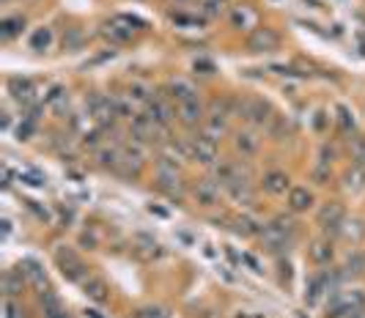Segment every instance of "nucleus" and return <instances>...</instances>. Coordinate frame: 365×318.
Masks as SVG:
<instances>
[{"mask_svg":"<svg viewBox=\"0 0 365 318\" xmlns=\"http://www.w3.org/2000/svg\"><path fill=\"white\" fill-rule=\"evenodd\" d=\"M52 258H55V267L61 269V274H63L66 280H72V283H83V280L91 277L86 261L80 258V253H77L75 247H69V244H58V247L52 250Z\"/></svg>","mask_w":365,"mask_h":318,"instance_id":"f257e3e1","label":"nucleus"},{"mask_svg":"<svg viewBox=\"0 0 365 318\" xmlns=\"http://www.w3.org/2000/svg\"><path fill=\"white\" fill-rule=\"evenodd\" d=\"M239 113H242V118H244L253 129H264V127H270L272 118H274L270 102L261 99V96H250V99H244L242 107H239Z\"/></svg>","mask_w":365,"mask_h":318,"instance_id":"f03ea898","label":"nucleus"},{"mask_svg":"<svg viewBox=\"0 0 365 318\" xmlns=\"http://www.w3.org/2000/svg\"><path fill=\"white\" fill-rule=\"evenodd\" d=\"M346 223V209H343V203L341 200H329V203H324L319 209V214H316V225L324 230V236H329V239H335V236H341V228Z\"/></svg>","mask_w":365,"mask_h":318,"instance_id":"7ed1b4c3","label":"nucleus"},{"mask_svg":"<svg viewBox=\"0 0 365 318\" xmlns=\"http://www.w3.org/2000/svg\"><path fill=\"white\" fill-rule=\"evenodd\" d=\"M187 145H189V159L198 162V165H217V143L212 137H206L203 132H192L187 137Z\"/></svg>","mask_w":365,"mask_h":318,"instance_id":"20e7f679","label":"nucleus"},{"mask_svg":"<svg viewBox=\"0 0 365 318\" xmlns=\"http://www.w3.org/2000/svg\"><path fill=\"white\" fill-rule=\"evenodd\" d=\"M88 116L96 124V129L107 132L110 127H116V110H113V99L110 96H102V93H91L88 96Z\"/></svg>","mask_w":365,"mask_h":318,"instance_id":"39448f33","label":"nucleus"},{"mask_svg":"<svg viewBox=\"0 0 365 318\" xmlns=\"http://www.w3.org/2000/svg\"><path fill=\"white\" fill-rule=\"evenodd\" d=\"M258 239H261V247H264L267 253L277 255V258H283V253H288V250H291V244H294V236H291V233H286V230H280L274 223H267L264 230L258 233Z\"/></svg>","mask_w":365,"mask_h":318,"instance_id":"423d86ee","label":"nucleus"},{"mask_svg":"<svg viewBox=\"0 0 365 318\" xmlns=\"http://www.w3.org/2000/svg\"><path fill=\"white\" fill-rule=\"evenodd\" d=\"M247 49L256 52V55H270V52H277L280 49V33L274 28H253L250 36H247Z\"/></svg>","mask_w":365,"mask_h":318,"instance_id":"0eeeda50","label":"nucleus"},{"mask_svg":"<svg viewBox=\"0 0 365 318\" xmlns=\"http://www.w3.org/2000/svg\"><path fill=\"white\" fill-rule=\"evenodd\" d=\"M189 195H192V200H195L201 209H212V206H220L223 184L217 182V179H201V182L192 184Z\"/></svg>","mask_w":365,"mask_h":318,"instance_id":"6e6552de","label":"nucleus"},{"mask_svg":"<svg viewBox=\"0 0 365 318\" xmlns=\"http://www.w3.org/2000/svg\"><path fill=\"white\" fill-rule=\"evenodd\" d=\"M6 91H8V96H11L14 102H20L25 110H28L31 104H36V83H33L31 77H20V74L8 77V80H6Z\"/></svg>","mask_w":365,"mask_h":318,"instance_id":"1a4fd4ad","label":"nucleus"},{"mask_svg":"<svg viewBox=\"0 0 365 318\" xmlns=\"http://www.w3.org/2000/svg\"><path fill=\"white\" fill-rule=\"evenodd\" d=\"M176 121L187 129H198L206 121V107L201 104V99L182 102V104H176Z\"/></svg>","mask_w":365,"mask_h":318,"instance_id":"9d476101","label":"nucleus"},{"mask_svg":"<svg viewBox=\"0 0 365 318\" xmlns=\"http://www.w3.org/2000/svg\"><path fill=\"white\" fill-rule=\"evenodd\" d=\"M17 269H20V272H22V277L28 280V288H33L36 294H45V291H49V283H47L45 267H42L36 258H22Z\"/></svg>","mask_w":365,"mask_h":318,"instance_id":"9b49d317","label":"nucleus"},{"mask_svg":"<svg viewBox=\"0 0 365 318\" xmlns=\"http://www.w3.org/2000/svg\"><path fill=\"white\" fill-rule=\"evenodd\" d=\"M146 116H148L157 127H171V121L176 118V107H173L171 99L162 93V96H154V99L146 104Z\"/></svg>","mask_w":365,"mask_h":318,"instance_id":"f8f14e48","label":"nucleus"},{"mask_svg":"<svg viewBox=\"0 0 365 318\" xmlns=\"http://www.w3.org/2000/svg\"><path fill=\"white\" fill-rule=\"evenodd\" d=\"M308 258H311V264L313 267H329L332 261H335V241L329 239V236H319V239H313L311 244H308Z\"/></svg>","mask_w":365,"mask_h":318,"instance_id":"ddd939ff","label":"nucleus"},{"mask_svg":"<svg viewBox=\"0 0 365 318\" xmlns=\"http://www.w3.org/2000/svg\"><path fill=\"white\" fill-rule=\"evenodd\" d=\"M261 189L272 198H280V195H288L291 192V179L286 170H267L261 176Z\"/></svg>","mask_w":365,"mask_h":318,"instance_id":"4468645a","label":"nucleus"},{"mask_svg":"<svg viewBox=\"0 0 365 318\" xmlns=\"http://www.w3.org/2000/svg\"><path fill=\"white\" fill-rule=\"evenodd\" d=\"M165 96L171 102L182 104V102H189V99H198V88H195V83H189L184 77H171L168 86H165Z\"/></svg>","mask_w":365,"mask_h":318,"instance_id":"2eb2a0df","label":"nucleus"},{"mask_svg":"<svg viewBox=\"0 0 365 318\" xmlns=\"http://www.w3.org/2000/svg\"><path fill=\"white\" fill-rule=\"evenodd\" d=\"M39 313H42V318H72V313L63 305V299L58 294H52V291L39 294Z\"/></svg>","mask_w":365,"mask_h":318,"instance_id":"dca6fc26","label":"nucleus"},{"mask_svg":"<svg viewBox=\"0 0 365 318\" xmlns=\"http://www.w3.org/2000/svg\"><path fill=\"white\" fill-rule=\"evenodd\" d=\"M233 148L244 159H253L258 154V148H261V137L256 135V129H242V132L233 135Z\"/></svg>","mask_w":365,"mask_h":318,"instance_id":"f3484780","label":"nucleus"},{"mask_svg":"<svg viewBox=\"0 0 365 318\" xmlns=\"http://www.w3.org/2000/svg\"><path fill=\"white\" fill-rule=\"evenodd\" d=\"M313 203H316V198H313V192L308 186H291V192L286 195V206L294 214H302V212L313 209Z\"/></svg>","mask_w":365,"mask_h":318,"instance_id":"a211bd4d","label":"nucleus"},{"mask_svg":"<svg viewBox=\"0 0 365 318\" xmlns=\"http://www.w3.org/2000/svg\"><path fill=\"white\" fill-rule=\"evenodd\" d=\"M0 285H3V296H6V299H17V296L25 294L28 280L22 277L20 269H6V272H3V280H0Z\"/></svg>","mask_w":365,"mask_h":318,"instance_id":"6ab92c4d","label":"nucleus"},{"mask_svg":"<svg viewBox=\"0 0 365 318\" xmlns=\"http://www.w3.org/2000/svg\"><path fill=\"white\" fill-rule=\"evenodd\" d=\"M93 165L102 170H116L121 165V148L118 145H99L93 151Z\"/></svg>","mask_w":365,"mask_h":318,"instance_id":"aec40b11","label":"nucleus"},{"mask_svg":"<svg viewBox=\"0 0 365 318\" xmlns=\"http://www.w3.org/2000/svg\"><path fill=\"white\" fill-rule=\"evenodd\" d=\"M25 17L22 14H8V17H3V22H0V42L3 45H11L22 31H25Z\"/></svg>","mask_w":365,"mask_h":318,"instance_id":"412c9836","label":"nucleus"},{"mask_svg":"<svg viewBox=\"0 0 365 318\" xmlns=\"http://www.w3.org/2000/svg\"><path fill=\"white\" fill-rule=\"evenodd\" d=\"M55 45V31L49 28V25H42V28H36L33 33H31V39H28V49L31 52H36V55H42V52H49Z\"/></svg>","mask_w":365,"mask_h":318,"instance_id":"4be33fe9","label":"nucleus"},{"mask_svg":"<svg viewBox=\"0 0 365 318\" xmlns=\"http://www.w3.org/2000/svg\"><path fill=\"white\" fill-rule=\"evenodd\" d=\"M228 25L233 31H250V28H258L256 25V11L247 8V6H233L228 14Z\"/></svg>","mask_w":365,"mask_h":318,"instance_id":"5701e85b","label":"nucleus"},{"mask_svg":"<svg viewBox=\"0 0 365 318\" xmlns=\"http://www.w3.org/2000/svg\"><path fill=\"white\" fill-rule=\"evenodd\" d=\"M83 285V294L91 299V302H96V305H104L107 299H110V288H107V283L102 280V277H88V280H83L80 283Z\"/></svg>","mask_w":365,"mask_h":318,"instance_id":"b1692460","label":"nucleus"},{"mask_svg":"<svg viewBox=\"0 0 365 318\" xmlns=\"http://www.w3.org/2000/svg\"><path fill=\"white\" fill-rule=\"evenodd\" d=\"M231 230L239 233L242 239H253V236H258V233L264 230V223H258V220L250 217V214H239V217L231 220Z\"/></svg>","mask_w":365,"mask_h":318,"instance_id":"393cba45","label":"nucleus"},{"mask_svg":"<svg viewBox=\"0 0 365 318\" xmlns=\"http://www.w3.org/2000/svg\"><path fill=\"white\" fill-rule=\"evenodd\" d=\"M102 36H104L110 45H130L135 33H130L124 25H118L116 19H110V22H104V25H102Z\"/></svg>","mask_w":365,"mask_h":318,"instance_id":"a878e982","label":"nucleus"},{"mask_svg":"<svg viewBox=\"0 0 365 318\" xmlns=\"http://www.w3.org/2000/svg\"><path fill=\"white\" fill-rule=\"evenodd\" d=\"M206 137H212L215 143L220 140V137L228 135V116H206V121H203V129H201Z\"/></svg>","mask_w":365,"mask_h":318,"instance_id":"bb28decb","label":"nucleus"},{"mask_svg":"<svg viewBox=\"0 0 365 318\" xmlns=\"http://www.w3.org/2000/svg\"><path fill=\"white\" fill-rule=\"evenodd\" d=\"M226 189H228V198L233 200V203L250 206V203L256 200V195H253V186H250V182H247V179H242V182H231Z\"/></svg>","mask_w":365,"mask_h":318,"instance_id":"cd10ccee","label":"nucleus"},{"mask_svg":"<svg viewBox=\"0 0 365 318\" xmlns=\"http://www.w3.org/2000/svg\"><path fill=\"white\" fill-rule=\"evenodd\" d=\"M335 113H338V127H341V132H343V135H355V132H357V116H355V110H352L349 104H338Z\"/></svg>","mask_w":365,"mask_h":318,"instance_id":"c85d7f7f","label":"nucleus"},{"mask_svg":"<svg viewBox=\"0 0 365 318\" xmlns=\"http://www.w3.org/2000/svg\"><path fill=\"white\" fill-rule=\"evenodd\" d=\"M113 99V110H116V118H124V121H132L137 113H135V102L121 93V96H110Z\"/></svg>","mask_w":365,"mask_h":318,"instance_id":"c756f323","label":"nucleus"},{"mask_svg":"<svg viewBox=\"0 0 365 318\" xmlns=\"http://www.w3.org/2000/svg\"><path fill=\"white\" fill-rule=\"evenodd\" d=\"M343 274H346V277H360V274H365V253L363 250H352V253L346 255Z\"/></svg>","mask_w":365,"mask_h":318,"instance_id":"7c9ffc66","label":"nucleus"},{"mask_svg":"<svg viewBox=\"0 0 365 318\" xmlns=\"http://www.w3.org/2000/svg\"><path fill=\"white\" fill-rule=\"evenodd\" d=\"M343 186L349 192H360L365 186V168L363 165H352L346 173H343Z\"/></svg>","mask_w":365,"mask_h":318,"instance_id":"2f4dec72","label":"nucleus"},{"mask_svg":"<svg viewBox=\"0 0 365 318\" xmlns=\"http://www.w3.org/2000/svg\"><path fill=\"white\" fill-rule=\"evenodd\" d=\"M83 47H86L83 28H66V33H63V49H66V52H77V49H83Z\"/></svg>","mask_w":365,"mask_h":318,"instance_id":"473e14b6","label":"nucleus"},{"mask_svg":"<svg viewBox=\"0 0 365 318\" xmlns=\"http://www.w3.org/2000/svg\"><path fill=\"white\" fill-rule=\"evenodd\" d=\"M69 102V91L63 86H49V91L45 93V104L47 107H55V110H63Z\"/></svg>","mask_w":365,"mask_h":318,"instance_id":"72a5a7b5","label":"nucleus"},{"mask_svg":"<svg viewBox=\"0 0 365 318\" xmlns=\"http://www.w3.org/2000/svg\"><path fill=\"white\" fill-rule=\"evenodd\" d=\"M151 86L148 83H143V80H132L130 83V88H127V96L132 99V102H143V104H148L154 96H151Z\"/></svg>","mask_w":365,"mask_h":318,"instance_id":"f704fd0d","label":"nucleus"},{"mask_svg":"<svg viewBox=\"0 0 365 318\" xmlns=\"http://www.w3.org/2000/svg\"><path fill=\"white\" fill-rule=\"evenodd\" d=\"M349 154L355 159V165H363L365 168V137L363 135H349Z\"/></svg>","mask_w":365,"mask_h":318,"instance_id":"c9c22d12","label":"nucleus"},{"mask_svg":"<svg viewBox=\"0 0 365 318\" xmlns=\"http://www.w3.org/2000/svg\"><path fill=\"white\" fill-rule=\"evenodd\" d=\"M118 25H124L130 33H137V31H146L148 25H146V19H140V17H135V14H116L113 17Z\"/></svg>","mask_w":365,"mask_h":318,"instance_id":"e433bc0d","label":"nucleus"},{"mask_svg":"<svg viewBox=\"0 0 365 318\" xmlns=\"http://www.w3.org/2000/svg\"><path fill=\"white\" fill-rule=\"evenodd\" d=\"M20 182L28 184V186H36V189H45L47 176H42L39 170H22V173H20Z\"/></svg>","mask_w":365,"mask_h":318,"instance_id":"4c0bfd02","label":"nucleus"},{"mask_svg":"<svg viewBox=\"0 0 365 318\" xmlns=\"http://www.w3.org/2000/svg\"><path fill=\"white\" fill-rule=\"evenodd\" d=\"M171 22L179 25V28H187V31L201 28V19H195V17H189V14H182V11H171Z\"/></svg>","mask_w":365,"mask_h":318,"instance_id":"58836bf2","label":"nucleus"},{"mask_svg":"<svg viewBox=\"0 0 365 318\" xmlns=\"http://www.w3.org/2000/svg\"><path fill=\"white\" fill-rule=\"evenodd\" d=\"M192 72H195V74H201V77H212V74L217 72V66H215V61H209V58H195Z\"/></svg>","mask_w":365,"mask_h":318,"instance_id":"ea45409f","label":"nucleus"},{"mask_svg":"<svg viewBox=\"0 0 365 318\" xmlns=\"http://www.w3.org/2000/svg\"><path fill=\"white\" fill-rule=\"evenodd\" d=\"M291 280H294L291 264H288V261H283V258H277V283L288 288V285H291Z\"/></svg>","mask_w":365,"mask_h":318,"instance_id":"a19ab883","label":"nucleus"},{"mask_svg":"<svg viewBox=\"0 0 365 318\" xmlns=\"http://www.w3.org/2000/svg\"><path fill=\"white\" fill-rule=\"evenodd\" d=\"M242 264H244V267H250V272H253V274H264V272H267V269H264V264H261V261H258L253 253H242Z\"/></svg>","mask_w":365,"mask_h":318,"instance_id":"79ce46f5","label":"nucleus"},{"mask_svg":"<svg viewBox=\"0 0 365 318\" xmlns=\"http://www.w3.org/2000/svg\"><path fill=\"white\" fill-rule=\"evenodd\" d=\"M311 176L316 179V184H329L332 182V173H329V168H327V165H316V168L311 170Z\"/></svg>","mask_w":365,"mask_h":318,"instance_id":"37998d69","label":"nucleus"},{"mask_svg":"<svg viewBox=\"0 0 365 318\" xmlns=\"http://www.w3.org/2000/svg\"><path fill=\"white\" fill-rule=\"evenodd\" d=\"M36 132V121H28V118H22V124H20V129H17V135L20 140H31V135Z\"/></svg>","mask_w":365,"mask_h":318,"instance_id":"c03bdc74","label":"nucleus"},{"mask_svg":"<svg viewBox=\"0 0 365 318\" xmlns=\"http://www.w3.org/2000/svg\"><path fill=\"white\" fill-rule=\"evenodd\" d=\"M201 11H203L206 17H217V14L223 11V3H220V0H203Z\"/></svg>","mask_w":365,"mask_h":318,"instance_id":"a18cd8bd","label":"nucleus"},{"mask_svg":"<svg viewBox=\"0 0 365 318\" xmlns=\"http://www.w3.org/2000/svg\"><path fill=\"white\" fill-rule=\"evenodd\" d=\"M332 159H335V148L324 143V145L319 148V165H327V168H329V165H332Z\"/></svg>","mask_w":365,"mask_h":318,"instance_id":"49530a36","label":"nucleus"},{"mask_svg":"<svg viewBox=\"0 0 365 318\" xmlns=\"http://www.w3.org/2000/svg\"><path fill=\"white\" fill-rule=\"evenodd\" d=\"M99 135H102V129H93V132H86V135H83V145H86V148H93V151H96V148H99V143H102V140H99Z\"/></svg>","mask_w":365,"mask_h":318,"instance_id":"de8ad7c7","label":"nucleus"},{"mask_svg":"<svg viewBox=\"0 0 365 318\" xmlns=\"http://www.w3.org/2000/svg\"><path fill=\"white\" fill-rule=\"evenodd\" d=\"M137 318H168V313L162 310V308H143Z\"/></svg>","mask_w":365,"mask_h":318,"instance_id":"09e8293b","label":"nucleus"},{"mask_svg":"<svg viewBox=\"0 0 365 318\" xmlns=\"http://www.w3.org/2000/svg\"><path fill=\"white\" fill-rule=\"evenodd\" d=\"M6 318H25L22 316V310L17 308V302H14V299H6Z\"/></svg>","mask_w":365,"mask_h":318,"instance_id":"8fccbe9b","label":"nucleus"},{"mask_svg":"<svg viewBox=\"0 0 365 318\" xmlns=\"http://www.w3.org/2000/svg\"><path fill=\"white\" fill-rule=\"evenodd\" d=\"M25 206H28V209H31V212H33V214H36L39 220H52L47 209H39V206H36V200H25Z\"/></svg>","mask_w":365,"mask_h":318,"instance_id":"3c124183","label":"nucleus"},{"mask_svg":"<svg viewBox=\"0 0 365 318\" xmlns=\"http://www.w3.org/2000/svg\"><path fill=\"white\" fill-rule=\"evenodd\" d=\"M327 118H329V116H327V113H324V110H319V113H316V118H313V132H324V124H327Z\"/></svg>","mask_w":365,"mask_h":318,"instance_id":"603ef678","label":"nucleus"},{"mask_svg":"<svg viewBox=\"0 0 365 318\" xmlns=\"http://www.w3.org/2000/svg\"><path fill=\"white\" fill-rule=\"evenodd\" d=\"M217 269H220V274H223V277H226V283H236V277H233V274H231V267H226V264H220V267H217Z\"/></svg>","mask_w":365,"mask_h":318,"instance_id":"864d4df0","label":"nucleus"},{"mask_svg":"<svg viewBox=\"0 0 365 318\" xmlns=\"http://www.w3.org/2000/svg\"><path fill=\"white\" fill-rule=\"evenodd\" d=\"M148 212H151V214H157V217H162V220L168 217V212H165V209H160L157 203H151V206H148Z\"/></svg>","mask_w":365,"mask_h":318,"instance_id":"5fc2aeb1","label":"nucleus"},{"mask_svg":"<svg viewBox=\"0 0 365 318\" xmlns=\"http://www.w3.org/2000/svg\"><path fill=\"white\" fill-rule=\"evenodd\" d=\"M86 318H107V316H102V310H96V308H86Z\"/></svg>","mask_w":365,"mask_h":318,"instance_id":"6e6d98bb","label":"nucleus"},{"mask_svg":"<svg viewBox=\"0 0 365 318\" xmlns=\"http://www.w3.org/2000/svg\"><path fill=\"white\" fill-rule=\"evenodd\" d=\"M171 6H182V3H187V0H168Z\"/></svg>","mask_w":365,"mask_h":318,"instance_id":"4d7b16f0","label":"nucleus"},{"mask_svg":"<svg viewBox=\"0 0 365 318\" xmlns=\"http://www.w3.org/2000/svg\"><path fill=\"white\" fill-rule=\"evenodd\" d=\"M3 3H8V0H3Z\"/></svg>","mask_w":365,"mask_h":318,"instance_id":"13d9d810","label":"nucleus"}]
</instances>
